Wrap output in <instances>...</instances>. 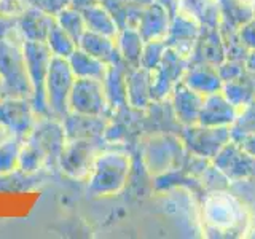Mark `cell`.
Masks as SVG:
<instances>
[{
    "label": "cell",
    "mask_w": 255,
    "mask_h": 239,
    "mask_svg": "<svg viewBox=\"0 0 255 239\" xmlns=\"http://www.w3.org/2000/svg\"><path fill=\"white\" fill-rule=\"evenodd\" d=\"M131 172V158L125 151L102 150L96 158L88 182V193L94 198L120 193Z\"/></svg>",
    "instance_id": "cell-1"
},
{
    "label": "cell",
    "mask_w": 255,
    "mask_h": 239,
    "mask_svg": "<svg viewBox=\"0 0 255 239\" xmlns=\"http://www.w3.org/2000/svg\"><path fill=\"white\" fill-rule=\"evenodd\" d=\"M22 38L0 40V80L3 98H26L32 101V85L22 53Z\"/></svg>",
    "instance_id": "cell-2"
},
{
    "label": "cell",
    "mask_w": 255,
    "mask_h": 239,
    "mask_svg": "<svg viewBox=\"0 0 255 239\" xmlns=\"http://www.w3.org/2000/svg\"><path fill=\"white\" fill-rule=\"evenodd\" d=\"M22 53L26 59V69L32 85V106H34L38 117H51L46 102V75L50 70V62L53 59V53L46 42H32L24 40Z\"/></svg>",
    "instance_id": "cell-3"
},
{
    "label": "cell",
    "mask_w": 255,
    "mask_h": 239,
    "mask_svg": "<svg viewBox=\"0 0 255 239\" xmlns=\"http://www.w3.org/2000/svg\"><path fill=\"white\" fill-rule=\"evenodd\" d=\"M102 139H74L64 145L58 169L72 180H85L90 177L96 158L104 150Z\"/></svg>",
    "instance_id": "cell-4"
},
{
    "label": "cell",
    "mask_w": 255,
    "mask_h": 239,
    "mask_svg": "<svg viewBox=\"0 0 255 239\" xmlns=\"http://www.w3.org/2000/svg\"><path fill=\"white\" fill-rule=\"evenodd\" d=\"M75 82V75L70 69L67 59L53 56L50 62V70L46 75V102L53 118L62 120L70 114L69 96Z\"/></svg>",
    "instance_id": "cell-5"
},
{
    "label": "cell",
    "mask_w": 255,
    "mask_h": 239,
    "mask_svg": "<svg viewBox=\"0 0 255 239\" xmlns=\"http://www.w3.org/2000/svg\"><path fill=\"white\" fill-rule=\"evenodd\" d=\"M69 109L74 114L107 118L112 109L109 106L102 80L75 78L69 96Z\"/></svg>",
    "instance_id": "cell-6"
},
{
    "label": "cell",
    "mask_w": 255,
    "mask_h": 239,
    "mask_svg": "<svg viewBox=\"0 0 255 239\" xmlns=\"http://www.w3.org/2000/svg\"><path fill=\"white\" fill-rule=\"evenodd\" d=\"M38 120L32 101L26 98L0 99V124L14 137L26 140Z\"/></svg>",
    "instance_id": "cell-7"
},
{
    "label": "cell",
    "mask_w": 255,
    "mask_h": 239,
    "mask_svg": "<svg viewBox=\"0 0 255 239\" xmlns=\"http://www.w3.org/2000/svg\"><path fill=\"white\" fill-rule=\"evenodd\" d=\"M26 140L32 142L37 148L43 151L48 159V169L51 171L58 167L59 155L67 142L61 120L53 117H38L34 129Z\"/></svg>",
    "instance_id": "cell-8"
},
{
    "label": "cell",
    "mask_w": 255,
    "mask_h": 239,
    "mask_svg": "<svg viewBox=\"0 0 255 239\" xmlns=\"http://www.w3.org/2000/svg\"><path fill=\"white\" fill-rule=\"evenodd\" d=\"M187 61L171 46L166 48L159 66L150 72L151 101H161L172 91L174 85L180 82L187 70Z\"/></svg>",
    "instance_id": "cell-9"
},
{
    "label": "cell",
    "mask_w": 255,
    "mask_h": 239,
    "mask_svg": "<svg viewBox=\"0 0 255 239\" xmlns=\"http://www.w3.org/2000/svg\"><path fill=\"white\" fill-rule=\"evenodd\" d=\"M185 137L193 153L203 158H215V155L231 140V127L193 124L188 126Z\"/></svg>",
    "instance_id": "cell-10"
},
{
    "label": "cell",
    "mask_w": 255,
    "mask_h": 239,
    "mask_svg": "<svg viewBox=\"0 0 255 239\" xmlns=\"http://www.w3.org/2000/svg\"><path fill=\"white\" fill-rule=\"evenodd\" d=\"M215 166L228 177L241 179L255 174V156L247 153L239 143L230 140L215 155Z\"/></svg>",
    "instance_id": "cell-11"
},
{
    "label": "cell",
    "mask_w": 255,
    "mask_h": 239,
    "mask_svg": "<svg viewBox=\"0 0 255 239\" xmlns=\"http://www.w3.org/2000/svg\"><path fill=\"white\" fill-rule=\"evenodd\" d=\"M238 115V109L231 104L222 91L204 96L199 110L198 124L201 126H231Z\"/></svg>",
    "instance_id": "cell-12"
},
{
    "label": "cell",
    "mask_w": 255,
    "mask_h": 239,
    "mask_svg": "<svg viewBox=\"0 0 255 239\" xmlns=\"http://www.w3.org/2000/svg\"><path fill=\"white\" fill-rule=\"evenodd\" d=\"M64 131H66L67 140L74 139H104L107 129L106 117H91L82 114H70L62 120Z\"/></svg>",
    "instance_id": "cell-13"
},
{
    "label": "cell",
    "mask_w": 255,
    "mask_h": 239,
    "mask_svg": "<svg viewBox=\"0 0 255 239\" xmlns=\"http://www.w3.org/2000/svg\"><path fill=\"white\" fill-rule=\"evenodd\" d=\"M172 101H174V110L175 115L183 124L193 126L198 124L199 110H201L204 96L191 90L185 83L177 82L172 88Z\"/></svg>",
    "instance_id": "cell-14"
},
{
    "label": "cell",
    "mask_w": 255,
    "mask_h": 239,
    "mask_svg": "<svg viewBox=\"0 0 255 239\" xmlns=\"http://www.w3.org/2000/svg\"><path fill=\"white\" fill-rule=\"evenodd\" d=\"M171 26V16L166 8L159 3L153 2L151 5L145 6L142 11L140 21L137 24V30L143 42L150 40H164L167 35V30Z\"/></svg>",
    "instance_id": "cell-15"
},
{
    "label": "cell",
    "mask_w": 255,
    "mask_h": 239,
    "mask_svg": "<svg viewBox=\"0 0 255 239\" xmlns=\"http://www.w3.org/2000/svg\"><path fill=\"white\" fill-rule=\"evenodd\" d=\"M56 22V16L48 14L38 8L29 5L19 18H18V29L24 40H32V42H46L48 34Z\"/></svg>",
    "instance_id": "cell-16"
},
{
    "label": "cell",
    "mask_w": 255,
    "mask_h": 239,
    "mask_svg": "<svg viewBox=\"0 0 255 239\" xmlns=\"http://www.w3.org/2000/svg\"><path fill=\"white\" fill-rule=\"evenodd\" d=\"M182 82L203 96L222 91L223 88V82L217 72V67L207 62H196L193 66H190L183 74Z\"/></svg>",
    "instance_id": "cell-17"
},
{
    "label": "cell",
    "mask_w": 255,
    "mask_h": 239,
    "mask_svg": "<svg viewBox=\"0 0 255 239\" xmlns=\"http://www.w3.org/2000/svg\"><path fill=\"white\" fill-rule=\"evenodd\" d=\"M129 66L123 61L118 64H112L104 77V90L112 110L123 109L128 106V72Z\"/></svg>",
    "instance_id": "cell-18"
},
{
    "label": "cell",
    "mask_w": 255,
    "mask_h": 239,
    "mask_svg": "<svg viewBox=\"0 0 255 239\" xmlns=\"http://www.w3.org/2000/svg\"><path fill=\"white\" fill-rule=\"evenodd\" d=\"M78 48L86 51L88 54L94 56V58H98L99 61L106 62L107 66L123 62L117 46V38L98 34V32L86 29L82 38L78 40Z\"/></svg>",
    "instance_id": "cell-19"
},
{
    "label": "cell",
    "mask_w": 255,
    "mask_h": 239,
    "mask_svg": "<svg viewBox=\"0 0 255 239\" xmlns=\"http://www.w3.org/2000/svg\"><path fill=\"white\" fill-rule=\"evenodd\" d=\"M151 77L150 70L131 67L128 72V106L145 109L151 102Z\"/></svg>",
    "instance_id": "cell-20"
},
{
    "label": "cell",
    "mask_w": 255,
    "mask_h": 239,
    "mask_svg": "<svg viewBox=\"0 0 255 239\" xmlns=\"http://www.w3.org/2000/svg\"><path fill=\"white\" fill-rule=\"evenodd\" d=\"M199 27L196 21L188 14H175L172 16L169 30L166 35V43L171 48H177L179 45L182 46H190L195 43V40L199 37Z\"/></svg>",
    "instance_id": "cell-21"
},
{
    "label": "cell",
    "mask_w": 255,
    "mask_h": 239,
    "mask_svg": "<svg viewBox=\"0 0 255 239\" xmlns=\"http://www.w3.org/2000/svg\"><path fill=\"white\" fill-rule=\"evenodd\" d=\"M199 35H201V32H199ZM196 53L199 54L196 62H207L215 67L227 59L225 46H223V40L217 27H206L204 35H201V42H198Z\"/></svg>",
    "instance_id": "cell-22"
},
{
    "label": "cell",
    "mask_w": 255,
    "mask_h": 239,
    "mask_svg": "<svg viewBox=\"0 0 255 239\" xmlns=\"http://www.w3.org/2000/svg\"><path fill=\"white\" fill-rule=\"evenodd\" d=\"M70 64V69L74 72L75 78H96V80H104L107 74L109 66L106 62L99 61L94 56L88 54L86 51L77 50L70 54V58L67 59Z\"/></svg>",
    "instance_id": "cell-23"
},
{
    "label": "cell",
    "mask_w": 255,
    "mask_h": 239,
    "mask_svg": "<svg viewBox=\"0 0 255 239\" xmlns=\"http://www.w3.org/2000/svg\"><path fill=\"white\" fill-rule=\"evenodd\" d=\"M80 13L83 14V19H85L88 30H93V32H98V34L117 38L118 32H120L118 24L114 19V16L106 10V6L101 5V2L96 5H91L90 8H85V10Z\"/></svg>",
    "instance_id": "cell-24"
},
{
    "label": "cell",
    "mask_w": 255,
    "mask_h": 239,
    "mask_svg": "<svg viewBox=\"0 0 255 239\" xmlns=\"http://www.w3.org/2000/svg\"><path fill=\"white\" fill-rule=\"evenodd\" d=\"M143 38L140 37L137 29L125 27L118 32L117 35V46L122 59L129 67H139L140 66V56L143 50Z\"/></svg>",
    "instance_id": "cell-25"
},
{
    "label": "cell",
    "mask_w": 255,
    "mask_h": 239,
    "mask_svg": "<svg viewBox=\"0 0 255 239\" xmlns=\"http://www.w3.org/2000/svg\"><path fill=\"white\" fill-rule=\"evenodd\" d=\"M185 14L195 21L203 22L206 27H217L220 19V6L212 0H180Z\"/></svg>",
    "instance_id": "cell-26"
},
{
    "label": "cell",
    "mask_w": 255,
    "mask_h": 239,
    "mask_svg": "<svg viewBox=\"0 0 255 239\" xmlns=\"http://www.w3.org/2000/svg\"><path fill=\"white\" fill-rule=\"evenodd\" d=\"M222 93L236 109H241L246 104H249L251 101L255 99V86L251 82L247 70L241 78L223 83Z\"/></svg>",
    "instance_id": "cell-27"
},
{
    "label": "cell",
    "mask_w": 255,
    "mask_h": 239,
    "mask_svg": "<svg viewBox=\"0 0 255 239\" xmlns=\"http://www.w3.org/2000/svg\"><path fill=\"white\" fill-rule=\"evenodd\" d=\"M18 169L27 174H42L48 169V159L43 155V151L37 148L34 143L29 140L22 142V147L19 151V163Z\"/></svg>",
    "instance_id": "cell-28"
},
{
    "label": "cell",
    "mask_w": 255,
    "mask_h": 239,
    "mask_svg": "<svg viewBox=\"0 0 255 239\" xmlns=\"http://www.w3.org/2000/svg\"><path fill=\"white\" fill-rule=\"evenodd\" d=\"M46 45L50 46L53 56H58V58H64V59H69L70 54L78 48L75 40L72 38L58 22H54L50 34H48Z\"/></svg>",
    "instance_id": "cell-29"
},
{
    "label": "cell",
    "mask_w": 255,
    "mask_h": 239,
    "mask_svg": "<svg viewBox=\"0 0 255 239\" xmlns=\"http://www.w3.org/2000/svg\"><path fill=\"white\" fill-rule=\"evenodd\" d=\"M22 142L24 140L14 137V135H10L0 142V175L18 169Z\"/></svg>",
    "instance_id": "cell-30"
},
{
    "label": "cell",
    "mask_w": 255,
    "mask_h": 239,
    "mask_svg": "<svg viewBox=\"0 0 255 239\" xmlns=\"http://www.w3.org/2000/svg\"><path fill=\"white\" fill-rule=\"evenodd\" d=\"M56 22L67 32V34L75 40L78 45V40L82 38V35L86 30V24L83 19V14L78 10L72 6H66L64 10H61L56 14Z\"/></svg>",
    "instance_id": "cell-31"
},
{
    "label": "cell",
    "mask_w": 255,
    "mask_h": 239,
    "mask_svg": "<svg viewBox=\"0 0 255 239\" xmlns=\"http://www.w3.org/2000/svg\"><path fill=\"white\" fill-rule=\"evenodd\" d=\"M40 182L38 174H27L21 169L0 175V191H26Z\"/></svg>",
    "instance_id": "cell-32"
},
{
    "label": "cell",
    "mask_w": 255,
    "mask_h": 239,
    "mask_svg": "<svg viewBox=\"0 0 255 239\" xmlns=\"http://www.w3.org/2000/svg\"><path fill=\"white\" fill-rule=\"evenodd\" d=\"M231 127V140L238 142L244 135L255 134V99L246 104L241 110L238 112L235 123Z\"/></svg>",
    "instance_id": "cell-33"
},
{
    "label": "cell",
    "mask_w": 255,
    "mask_h": 239,
    "mask_svg": "<svg viewBox=\"0 0 255 239\" xmlns=\"http://www.w3.org/2000/svg\"><path fill=\"white\" fill-rule=\"evenodd\" d=\"M207 207V217L212 223L219 227H230L236 222V207L228 201L227 209H222V198H211L206 204Z\"/></svg>",
    "instance_id": "cell-34"
},
{
    "label": "cell",
    "mask_w": 255,
    "mask_h": 239,
    "mask_svg": "<svg viewBox=\"0 0 255 239\" xmlns=\"http://www.w3.org/2000/svg\"><path fill=\"white\" fill-rule=\"evenodd\" d=\"M167 48L166 40H150L143 43V50L140 56V66L145 70H155L163 59V54Z\"/></svg>",
    "instance_id": "cell-35"
},
{
    "label": "cell",
    "mask_w": 255,
    "mask_h": 239,
    "mask_svg": "<svg viewBox=\"0 0 255 239\" xmlns=\"http://www.w3.org/2000/svg\"><path fill=\"white\" fill-rule=\"evenodd\" d=\"M217 72L222 78V82H231V80H238L246 74V66L244 61L239 59H225L217 66Z\"/></svg>",
    "instance_id": "cell-36"
},
{
    "label": "cell",
    "mask_w": 255,
    "mask_h": 239,
    "mask_svg": "<svg viewBox=\"0 0 255 239\" xmlns=\"http://www.w3.org/2000/svg\"><path fill=\"white\" fill-rule=\"evenodd\" d=\"M27 3L38 8L51 16H56L61 10H64L66 6H69L70 0H27Z\"/></svg>",
    "instance_id": "cell-37"
},
{
    "label": "cell",
    "mask_w": 255,
    "mask_h": 239,
    "mask_svg": "<svg viewBox=\"0 0 255 239\" xmlns=\"http://www.w3.org/2000/svg\"><path fill=\"white\" fill-rule=\"evenodd\" d=\"M3 38H22V37L18 29V18H11V16H5L0 13V40Z\"/></svg>",
    "instance_id": "cell-38"
},
{
    "label": "cell",
    "mask_w": 255,
    "mask_h": 239,
    "mask_svg": "<svg viewBox=\"0 0 255 239\" xmlns=\"http://www.w3.org/2000/svg\"><path fill=\"white\" fill-rule=\"evenodd\" d=\"M238 37L247 50H255V14L238 29Z\"/></svg>",
    "instance_id": "cell-39"
},
{
    "label": "cell",
    "mask_w": 255,
    "mask_h": 239,
    "mask_svg": "<svg viewBox=\"0 0 255 239\" xmlns=\"http://www.w3.org/2000/svg\"><path fill=\"white\" fill-rule=\"evenodd\" d=\"M27 6V0H0V13L11 18H19Z\"/></svg>",
    "instance_id": "cell-40"
},
{
    "label": "cell",
    "mask_w": 255,
    "mask_h": 239,
    "mask_svg": "<svg viewBox=\"0 0 255 239\" xmlns=\"http://www.w3.org/2000/svg\"><path fill=\"white\" fill-rule=\"evenodd\" d=\"M96 3H99V0H70L69 6L75 8L78 11H83L85 8H90L91 5H96Z\"/></svg>",
    "instance_id": "cell-41"
},
{
    "label": "cell",
    "mask_w": 255,
    "mask_h": 239,
    "mask_svg": "<svg viewBox=\"0 0 255 239\" xmlns=\"http://www.w3.org/2000/svg\"><path fill=\"white\" fill-rule=\"evenodd\" d=\"M244 66H246V70L255 72V50H249V53H247L244 59Z\"/></svg>",
    "instance_id": "cell-42"
},
{
    "label": "cell",
    "mask_w": 255,
    "mask_h": 239,
    "mask_svg": "<svg viewBox=\"0 0 255 239\" xmlns=\"http://www.w3.org/2000/svg\"><path fill=\"white\" fill-rule=\"evenodd\" d=\"M131 3H134V5H139V6H148V5H151L155 2V0H129Z\"/></svg>",
    "instance_id": "cell-43"
},
{
    "label": "cell",
    "mask_w": 255,
    "mask_h": 239,
    "mask_svg": "<svg viewBox=\"0 0 255 239\" xmlns=\"http://www.w3.org/2000/svg\"><path fill=\"white\" fill-rule=\"evenodd\" d=\"M10 132H8L6 129H5V127L2 126V124H0V142H2V140H5L6 137H10Z\"/></svg>",
    "instance_id": "cell-44"
},
{
    "label": "cell",
    "mask_w": 255,
    "mask_h": 239,
    "mask_svg": "<svg viewBox=\"0 0 255 239\" xmlns=\"http://www.w3.org/2000/svg\"><path fill=\"white\" fill-rule=\"evenodd\" d=\"M3 98V86H2V80H0V99Z\"/></svg>",
    "instance_id": "cell-45"
},
{
    "label": "cell",
    "mask_w": 255,
    "mask_h": 239,
    "mask_svg": "<svg viewBox=\"0 0 255 239\" xmlns=\"http://www.w3.org/2000/svg\"><path fill=\"white\" fill-rule=\"evenodd\" d=\"M219 2H222V0H219Z\"/></svg>",
    "instance_id": "cell-46"
}]
</instances>
